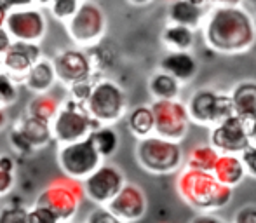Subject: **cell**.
Segmentation results:
<instances>
[{
  "label": "cell",
  "mask_w": 256,
  "mask_h": 223,
  "mask_svg": "<svg viewBox=\"0 0 256 223\" xmlns=\"http://www.w3.org/2000/svg\"><path fill=\"white\" fill-rule=\"evenodd\" d=\"M200 30L209 51L225 56L242 54L256 42V18L244 4L211 7Z\"/></svg>",
  "instance_id": "1"
},
{
  "label": "cell",
  "mask_w": 256,
  "mask_h": 223,
  "mask_svg": "<svg viewBox=\"0 0 256 223\" xmlns=\"http://www.w3.org/2000/svg\"><path fill=\"white\" fill-rule=\"evenodd\" d=\"M176 186L182 199L202 213L220 210L232 199V186L220 183L212 171H197L188 168L180 172Z\"/></svg>",
  "instance_id": "2"
},
{
  "label": "cell",
  "mask_w": 256,
  "mask_h": 223,
  "mask_svg": "<svg viewBox=\"0 0 256 223\" xmlns=\"http://www.w3.org/2000/svg\"><path fill=\"white\" fill-rule=\"evenodd\" d=\"M86 200L82 180L72 178L61 172L60 176L49 180V183L37 194V206L48 208L58 216L60 222H70L77 216L82 202Z\"/></svg>",
  "instance_id": "3"
},
{
  "label": "cell",
  "mask_w": 256,
  "mask_h": 223,
  "mask_svg": "<svg viewBox=\"0 0 256 223\" xmlns=\"http://www.w3.org/2000/svg\"><path fill=\"white\" fill-rule=\"evenodd\" d=\"M84 108L102 126H114L128 112V98L117 82L96 77Z\"/></svg>",
  "instance_id": "4"
},
{
  "label": "cell",
  "mask_w": 256,
  "mask_h": 223,
  "mask_svg": "<svg viewBox=\"0 0 256 223\" xmlns=\"http://www.w3.org/2000/svg\"><path fill=\"white\" fill-rule=\"evenodd\" d=\"M102 124L88 114L82 103L70 98L61 103L60 110L51 120L52 142H56L58 145L78 142L88 138Z\"/></svg>",
  "instance_id": "5"
},
{
  "label": "cell",
  "mask_w": 256,
  "mask_h": 223,
  "mask_svg": "<svg viewBox=\"0 0 256 223\" xmlns=\"http://www.w3.org/2000/svg\"><path fill=\"white\" fill-rule=\"evenodd\" d=\"M136 159L146 172L166 174V172H172L180 168L183 154L178 142H171V140L160 138L157 134H150L146 138L138 140Z\"/></svg>",
  "instance_id": "6"
},
{
  "label": "cell",
  "mask_w": 256,
  "mask_h": 223,
  "mask_svg": "<svg viewBox=\"0 0 256 223\" xmlns=\"http://www.w3.org/2000/svg\"><path fill=\"white\" fill-rule=\"evenodd\" d=\"M185 105L192 124L206 126L209 129L218 122H222L223 118L236 115L230 94L220 92L211 88L197 89L190 98V102Z\"/></svg>",
  "instance_id": "7"
},
{
  "label": "cell",
  "mask_w": 256,
  "mask_h": 223,
  "mask_svg": "<svg viewBox=\"0 0 256 223\" xmlns=\"http://www.w3.org/2000/svg\"><path fill=\"white\" fill-rule=\"evenodd\" d=\"M56 160L63 174L77 180H84L104 162L89 136L74 143L58 145Z\"/></svg>",
  "instance_id": "8"
},
{
  "label": "cell",
  "mask_w": 256,
  "mask_h": 223,
  "mask_svg": "<svg viewBox=\"0 0 256 223\" xmlns=\"http://www.w3.org/2000/svg\"><path fill=\"white\" fill-rule=\"evenodd\" d=\"M68 35L77 46L92 48L98 46L106 32V14L98 4L80 2L77 12L66 21Z\"/></svg>",
  "instance_id": "9"
},
{
  "label": "cell",
  "mask_w": 256,
  "mask_h": 223,
  "mask_svg": "<svg viewBox=\"0 0 256 223\" xmlns=\"http://www.w3.org/2000/svg\"><path fill=\"white\" fill-rule=\"evenodd\" d=\"M154 114V134L171 142H182L192 126L186 105L174 100H154L150 103Z\"/></svg>",
  "instance_id": "10"
},
{
  "label": "cell",
  "mask_w": 256,
  "mask_h": 223,
  "mask_svg": "<svg viewBox=\"0 0 256 223\" xmlns=\"http://www.w3.org/2000/svg\"><path fill=\"white\" fill-rule=\"evenodd\" d=\"M124 183V172L110 162H103L102 166H98L91 174L82 180L86 199L94 202L96 206H106Z\"/></svg>",
  "instance_id": "11"
},
{
  "label": "cell",
  "mask_w": 256,
  "mask_h": 223,
  "mask_svg": "<svg viewBox=\"0 0 256 223\" xmlns=\"http://www.w3.org/2000/svg\"><path fill=\"white\" fill-rule=\"evenodd\" d=\"M209 145L214 150H218L220 154H236V156H239L250 145L246 120L239 115H230V117L223 118L222 122L211 128Z\"/></svg>",
  "instance_id": "12"
},
{
  "label": "cell",
  "mask_w": 256,
  "mask_h": 223,
  "mask_svg": "<svg viewBox=\"0 0 256 223\" xmlns=\"http://www.w3.org/2000/svg\"><path fill=\"white\" fill-rule=\"evenodd\" d=\"M46 18L40 10L23 7V9H10L6 18L4 28L10 35L12 40L35 42L40 44L46 35Z\"/></svg>",
  "instance_id": "13"
},
{
  "label": "cell",
  "mask_w": 256,
  "mask_h": 223,
  "mask_svg": "<svg viewBox=\"0 0 256 223\" xmlns=\"http://www.w3.org/2000/svg\"><path fill=\"white\" fill-rule=\"evenodd\" d=\"M51 61L54 74H56V80L66 88L80 80H86L96 74L92 68L91 58L80 49H66V51L56 54V58Z\"/></svg>",
  "instance_id": "14"
},
{
  "label": "cell",
  "mask_w": 256,
  "mask_h": 223,
  "mask_svg": "<svg viewBox=\"0 0 256 223\" xmlns=\"http://www.w3.org/2000/svg\"><path fill=\"white\" fill-rule=\"evenodd\" d=\"M104 208L124 223H134L145 216L148 200H146L142 186H138L136 183L126 182Z\"/></svg>",
  "instance_id": "15"
},
{
  "label": "cell",
  "mask_w": 256,
  "mask_h": 223,
  "mask_svg": "<svg viewBox=\"0 0 256 223\" xmlns=\"http://www.w3.org/2000/svg\"><path fill=\"white\" fill-rule=\"evenodd\" d=\"M40 58H42L40 44L12 40V44L7 49L6 56H4V60H2L0 70H4L7 75H10L16 82H23L28 70H30Z\"/></svg>",
  "instance_id": "16"
},
{
  "label": "cell",
  "mask_w": 256,
  "mask_h": 223,
  "mask_svg": "<svg viewBox=\"0 0 256 223\" xmlns=\"http://www.w3.org/2000/svg\"><path fill=\"white\" fill-rule=\"evenodd\" d=\"M209 7L190 0H171L168 6V23L188 26L192 30H200Z\"/></svg>",
  "instance_id": "17"
},
{
  "label": "cell",
  "mask_w": 256,
  "mask_h": 223,
  "mask_svg": "<svg viewBox=\"0 0 256 223\" xmlns=\"http://www.w3.org/2000/svg\"><path fill=\"white\" fill-rule=\"evenodd\" d=\"M158 68L168 72L182 84H186V82L194 80L197 70H199V64H197L192 51H168V54L158 63Z\"/></svg>",
  "instance_id": "18"
},
{
  "label": "cell",
  "mask_w": 256,
  "mask_h": 223,
  "mask_svg": "<svg viewBox=\"0 0 256 223\" xmlns=\"http://www.w3.org/2000/svg\"><path fill=\"white\" fill-rule=\"evenodd\" d=\"M232 100L236 115L242 117L244 120H250L256 115V82L254 80H242L234 86L228 92Z\"/></svg>",
  "instance_id": "19"
},
{
  "label": "cell",
  "mask_w": 256,
  "mask_h": 223,
  "mask_svg": "<svg viewBox=\"0 0 256 223\" xmlns=\"http://www.w3.org/2000/svg\"><path fill=\"white\" fill-rule=\"evenodd\" d=\"M23 82L30 91L35 92V94L51 91V88L58 82L56 74H54V68H52V61L46 60V58L42 56L40 60L28 70Z\"/></svg>",
  "instance_id": "20"
},
{
  "label": "cell",
  "mask_w": 256,
  "mask_h": 223,
  "mask_svg": "<svg viewBox=\"0 0 256 223\" xmlns=\"http://www.w3.org/2000/svg\"><path fill=\"white\" fill-rule=\"evenodd\" d=\"M212 174L218 178L220 183L226 186H236L246 176V169L242 166V160L236 154H220L218 160L212 169Z\"/></svg>",
  "instance_id": "21"
},
{
  "label": "cell",
  "mask_w": 256,
  "mask_h": 223,
  "mask_svg": "<svg viewBox=\"0 0 256 223\" xmlns=\"http://www.w3.org/2000/svg\"><path fill=\"white\" fill-rule=\"evenodd\" d=\"M26 140L32 143L35 150H40L44 146H48L52 142V131H51V122H46L42 118H37L34 115H24L20 120V124L16 126Z\"/></svg>",
  "instance_id": "22"
},
{
  "label": "cell",
  "mask_w": 256,
  "mask_h": 223,
  "mask_svg": "<svg viewBox=\"0 0 256 223\" xmlns=\"http://www.w3.org/2000/svg\"><path fill=\"white\" fill-rule=\"evenodd\" d=\"M162 44L168 51H192L196 42V30L182 24L168 23L160 35Z\"/></svg>",
  "instance_id": "23"
},
{
  "label": "cell",
  "mask_w": 256,
  "mask_h": 223,
  "mask_svg": "<svg viewBox=\"0 0 256 223\" xmlns=\"http://www.w3.org/2000/svg\"><path fill=\"white\" fill-rule=\"evenodd\" d=\"M182 86H183L182 82L176 80L172 75H169L168 72L158 68L157 72L152 74V77H150L148 91L154 100H174L180 98Z\"/></svg>",
  "instance_id": "24"
},
{
  "label": "cell",
  "mask_w": 256,
  "mask_h": 223,
  "mask_svg": "<svg viewBox=\"0 0 256 223\" xmlns=\"http://www.w3.org/2000/svg\"><path fill=\"white\" fill-rule=\"evenodd\" d=\"M128 128L138 140L154 134V114L150 105H140L129 112Z\"/></svg>",
  "instance_id": "25"
},
{
  "label": "cell",
  "mask_w": 256,
  "mask_h": 223,
  "mask_svg": "<svg viewBox=\"0 0 256 223\" xmlns=\"http://www.w3.org/2000/svg\"><path fill=\"white\" fill-rule=\"evenodd\" d=\"M89 138L104 160L114 156L118 148V132L112 126H100L89 134Z\"/></svg>",
  "instance_id": "26"
},
{
  "label": "cell",
  "mask_w": 256,
  "mask_h": 223,
  "mask_svg": "<svg viewBox=\"0 0 256 223\" xmlns=\"http://www.w3.org/2000/svg\"><path fill=\"white\" fill-rule=\"evenodd\" d=\"M61 102L52 96L51 92H38L35 94V98L28 103V115H34L37 118H42L46 122H51L54 115L60 110Z\"/></svg>",
  "instance_id": "27"
},
{
  "label": "cell",
  "mask_w": 256,
  "mask_h": 223,
  "mask_svg": "<svg viewBox=\"0 0 256 223\" xmlns=\"http://www.w3.org/2000/svg\"><path fill=\"white\" fill-rule=\"evenodd\" d=\"M218 157L220 152L211 145H196L190 152L188 168L197 169V171H212Z\"/></svg>",
  "instance_id": "28"
},
{
  "label": "cell",
  "mask_w": 256,
  "mask_h": 223,
  "mask_svg": "<svg viewBox=\"0 0 256 223\" xmlns=\"http://www.w3.org/2000/svg\"><path fill=\"white\" fill-rule=\"evenodd\" d=\"M18 102V82L0 70V108H7Z\"/></svg>",
  "instance_id": "29"
},
{
  "label": "cell",
  "mask_w": 256,
  "mask_h": 223,
  "mask_svg": "<svg viewBox=\"0 0 256 223\" xmlns=\"http://www.w3.org/2000/svg\"><path fill=\"white\" fill-rule=\"evenodd\" d=\"M9 143H10V146H12L14 154L20 157H30L34 152H37V150L32 146V143L26 140V136L18 128H14L12 131L9 132Z\"/></svg>",
  "instance_id": "30"
},
{
  "label": "cell",
  "mask_w": 256,
  "mask_h": 223,
  "mask_svg": "<svg viewBox=\"0 0 256 223\" xmlns=\"http://www.w3.org/2000/svg\"><path fill=\"white\" fill-rule=\"evenodd\" d=\"M28 210L20 204H7L0 208V223H28Z\"/></svg>",
  "instance_id": "31"
},
{
  "label": "cell",
  "mask_w": 256,
  "mask_h": 223,
  "mask_svg": "<svg viewBox=\"0 0 256 223\" xmlns=\"http://www.w3.org/2000/svg\"><path fill=\"white\" fill-rule=\"evenodd\" d=\"M80 0H52L51 2V12L58 20L68 21L75 12H77Z\"/></svg>",
  "instance_id": "32"
},
{
  "label": "cell",
  "mask_w": 256,
  "mask_h": 223,
  "mask_svg": "<svg viewBox=\"0 0 256 223\" xmlns=\"http://www.w3.org/2000/svg\"><path fill=\"white\" fill-rule=\"evenodd\" d=\"M26 220L28 223H60L58 216L52 211H49L48 208L37 206V204H34V206L28 210Z\"/></svg>",
  "instance_id": "33"
},
{
  "label": "cell",
  "mask_w": 256,
  "mask_h": 223,
  "mask_svg": "<svg viewBox=\"0 0 256 223\" xmlns=\"http://www.w3.org/2000/svg\"><path fill=\"white\" fill-rule=\"evenodd\" d=\"M86 223H124L122 220H118L114 213L106 210L104 206H98L88 214Z\"/></svg>",
  "instance_id": "34"
},
{
  "label": "cell",
  "mask_w": 256,
  "mask_h": 223,
  "mask_svg": "<svg viewBox=\"0 0 256 223\" xmlns=\"http://www.w3.org/2000/svg\"><path fill=\"white\" fill-rule=\"evenodd\" d=\"M240 160H242V166L246 169V174L256 178V145H248L242 152L239 154Z\"/></svg>",
  "instance_id": "35"
},
{
  "label": "cell",
  "mask_w": 256,
  "mask_h": 223,
  "mask_svg": "<svg viewBox=\"0 0 256 223\" xmlns=\"http://www.w3.org/2000/svg\"><path fill=\"white\" fill-rule=\"evenodd\" d=\"M16 186V172L0 169V197L9 196Z\"/></svg>",
  "instance_id": "36"
},
{
  "label": "cell",
  "mask_w": 256,
  "mask_h": 223,
  "mask_svg": "<svg viewBox=\"0 0 256 223\" xmlns=\"http://www.w3.org/2000/svg\"><path fill=\"white\" fill-rule=\"evenodd\" d=\"M232 223H256V206H242L237 210Z\"/></svg>",
  "instance_id": "37"
},
{
  "label": "cell",
  "mask_w": 256,
  "mask_h": 223,
  "mask_svg": "<svg viewBox=\"0 0 256 223\" xmlns=\"http://www.w3.org/2000/svg\"><path fill=\"white\" fill-rule=\"evenodd\" d=\"M171 2V0H168ZM190 2H196V4H200V6H206V7H218V6H239V4H244V0H190Z\"/></svg>",
  "instance_id": "38"
},
{
  "label": "cell",
  "mask_w": 256,
  "mask_h": 223,
  "mask_svg": "<svg viewBox=\"0 0 256 223\" xmlns=\"http://www.w3.org/2000/svg\"><path fill=\"white\" fill-rule=\"evenodd\" d=\"M10 44H12V38H10V35L7 34L6 28H0V64H2V60L4 56H6L7 49L10 48Z\"/></svg>",
  "instance_id": "39"
},
{
  "label": "cell",
  "mask_w": 256,
  "mask_h": 223,
  "mask_svg": "<svg viewBox=\"0 0 256 223\" xmlns=\"http://www.w3.org/2000/svg\"><path fill=\"white\" fill-rule=\"evenodd\" d=\"M190 223H228V222L222 220L220 216H214V214H211V213H200V214H197V216H194Z\"/></svg>",
  "instance_id": "40"
},
{
  "label": "cell",
  "mask_w": 256,
  "mask_h": 223,
  "mask_svg": "<svg viewBox=\"0 0 256 223\" xmlns=\"http://www.w3.org/2000/svg\"><path fill=\"white\" fill-rule=\"evenodd\" d=\"M0 169L16 172V159L12 156H7V154H0Z\"/></svg>",
  "instance_id": "41"
},
{
  "label": "cell",
  "mask_w": 256,
  "mask_h": 223,
  "mask_svg": "<svg viewBox=\"0 0 256 223\" xmlns=\"http://www.w3.org/2000/svg\"><path fill=\"white\" fill-rule=\"evenodd\" d=\"M9 9H23V7H32L35 0H2Z\"/></svg>",
  "instance_id": "42"
},
{
  "label": "cell",
  "mask_w": 256,
  "mask_h": 223,
  "mask_svg": "<svg viewBox=\"0 0 256 223\" xmlns=\"http://www.w3.org/2000/svg\"><path fill=\"white\" fill-rule=\"evenodd\" d=\"M248 126V136H250V143L251 145H256V115L250 120H246Z\"/></svg>",
  "instance_id": "43"
},
{
  "label": "cell",
  "mask_w": 256,
  "mask_h": 223,
  "mask_svg": "<svg viewBox=\"0 0 256 223\" xmlns=\"http://www.w3.org/2000/svg\"><path fill=\"white\" fill-rule=\"evenodd\" d=\"M9 10H10L9 7L0 0V28L4 26V23H6V18H7V14H9Z\"/></svg>",
  "instance_id": "44"
},
{
  "label": "cell",
  "mask_w": 256,
  "mask_h": 223,
  "mask_svg": "<svg viewBox=\"0 0 256 223\" xmlns=\"http://www.w3.org/2000/svg\"><path fill=\"white\" fill-rule=\"evenodd\" d=\"M7 126V114L6 108H0V131Z\"/></svg>",
  "instance_id": "45"
},
{
  "label": "cell",
  "mask_w": 256,
  "mask_h": 223,
  "mask_svg": "<svg viewBox=\"0 0 256 223\" xmlns=\"http://www.w3.org/2000/svg\"><path fill=\"white\" fill-rule=\"evenodd\" d=\"M131 6H148V4H152L154 0H128Z\"/></svg>",
  "instance_id": "46"
},
{
  "label": "cell",
  "mask_w": 256,
  "mask_h": 223,
  "mask_svg": "<svg viewBox=\"0 0 256 223\" xmlns=\"http://www.w3.org/2000/svg\"><path fill=\"white\" fill-rule=\"evenodd\" d=\"M35 2H38V4H51L52 0H35Z\"/></svg>",
  "instance_id": "47"
},
{
  "label": "cell",
  "mask_w": 256,
  "mask_h": 223,
  "mask_svg": "<svg viewBox=\"0 0 256 223\" xmlns=\"http://www.w3.org/2000/svg\"><path fill=\"white\" fill-rule=\"evenodd\" d=\"M248 4H253V6H256V0H246Z\"/></svg>",
  "instance_id": "48"
},
{
  "label": "cell",
  "mask_w": 256,
  "mask_h": 223,
  "mask_svg": "<svg viewBox=\"0 0 256 223\" xmlns=\"http://www.w3.org/2000/svg\"><path fill=\"white\" fill-rule=\"evenodd\" d=\"M60 223H72V220L70 222H60Z\"/></svg>",
  "instance_id": "49"
}]
</instances>
